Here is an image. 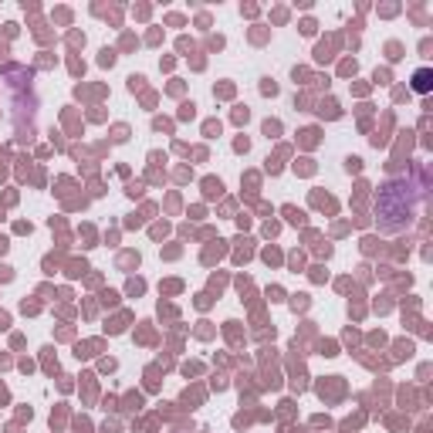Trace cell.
<instances>
[{
    "mask_svg": "<svg viewBox=\"0 0 433 433\" xmlns=\"http://www.w3.org/2000/svg\"><path fill=\"white\" fill-rule=\"evenodd\" d=\"M413 92H420V95L430 92V68H420L417 75H413Z\"/></svg>",
    "mask_w": 433,
    "mask_h": 433,
    "instance_id": "obj_1",
    "label": "cell"
}]
</instances>
